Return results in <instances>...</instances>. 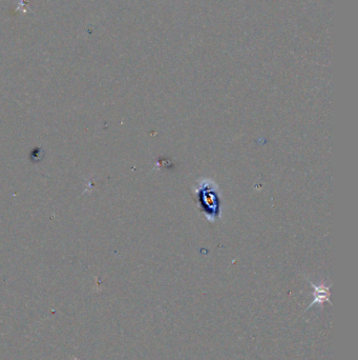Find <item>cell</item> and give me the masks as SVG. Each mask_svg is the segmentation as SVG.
Listing matches in <instances>:
<instances>
[{
  "label": "cell",
  "instance_id": "1",
  "mask_svg": "<svg viewBox=\"0 0 358 360\" xmlns=\"http://www.w3.org/2000/svg\"><path fill=\"white\" fill-rule=\"evenodd\" d=\"M195 198L205 218L214 223L222 217L221 193L219 186L212 179H204L194 189Z\"/></svg>",
  "mask_w": 358,
  "mask_h": 360
},
{
  "label": "cell",
  "instance_id": "2",
  "mask_svg": "<svg viewBox=\"0 0 358 360\" xmlns=\"http://www.w3.org/2000/svg\"><path fill=\"white\" fill-rule=\"evenodd\" d=\"M309 282L312 286V288L314 289V292H313L314 300H313V302L309 306V308L312 307L313 305H315V303H317V305H323L325 301L329 302L330 287H325V286H324V284H322V286H316V284L312 283L311 281H309Z\"/></svg>",
  "mask_w": 358,
  "mask_h": 360
},
{
  "label": "cell",
  "instance_id": "3",
  "mask_svg": "<svg viewBox=\"0 0 358 360\" xmlns=\"http://www.w3.org/2000/svg\"><path fill=\"white\" fill-rule=\"evenodd\" d=\"M27 0H18V8L17 11H22L23 13H27L28 6H27Z\"/></svg>",
  "mask_w": 358,
  "mask_h": 360
}]
</instances>
